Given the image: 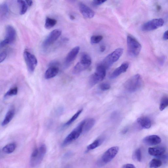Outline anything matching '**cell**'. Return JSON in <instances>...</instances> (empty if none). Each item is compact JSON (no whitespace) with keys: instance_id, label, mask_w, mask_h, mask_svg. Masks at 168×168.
<instances>
[{"instance_id":"6da1fadb","label":"cell","mask_w":168,"mask_h":168,"mask_svg":"<svg viewBox=\"0 0 168 168\" xmlns=\"http://www.w3.org/2000/svg\"><path fill=\"white\" fill-rule=\"evenodd\" d=\"M128 52L132 57H135L140 54L141 46L138 40L131 35H129L127 38Z\"/></svg>"},{"instance_id":"7a4b0ae2","label":"cell","mask_w":168,"mask_h":168,"mask_svg":"<svg viewBox=\"0 0 168 168\" xmlns=\"http://www.w3.org/2000/svg\"><path fill=\"white\" fill-rule=\"evenodd\" d=\"M47 151V147L44 144L40 145L38 148L35 149L31 156V166L35 167L40 164L46 154Z\"/></svg>"},{"instance_id":"3957f363","label":"cell","mask_w":168,"mask_h":168,"mask_svg":"<svg viewBox=\"0 0 168 168\" xmlns=\"http://www.w3.org/2000/svg\"><path fill=\"white\" fill-rule=\"evenodd\" d=\"M142 84L141 76L137 74L132 76L127 80L124 84V88L129 92L134 93L139 90Z\"/></svg>"},{"instance_id":"277c9868","label":"cell","mask_w":168,"mask_h":168,"mask_svg":"<svg viewBox=\"0 0 168 168\" xmlns=\"http://www.w3.org/2000/svg\"><path fill=\"white\" fill-rule=\"evenodd\" d=\"M124 50L119 48L115 50L104 59L100 63L106 69L110 68L117 61L123 54Z\"/></svg>"},{"instance_id":"5b68a950","label":"cell","mask_w":168,"mask_h":168,"mask_svg":"<svg viewBox=\"0 0 168 168\" xmlns=\"http://www.w3.org/2000/svg\"><path fill=\"white\" fill-rule=\"evenodd\" d=\"M92 63L91 59L90 56L86 53H83L81 55L79 62L74 67L72 72L74 74L77 75L80 73L87 69Z\"/></svg>"},{"instance_id":"8992f818","label":"cell","mask_w":168,"mask_h":168,"mask_svg":"<svg viewBox=\"0 0 168 168\" xmlns=\"http://www.w3.org/2000/svg\"><path fill=\"white\" fill-rule=\"evenodd\" d=\"M106 70L102 65L99 64L95 73L90 76L89 80L90 86H94L103 80L106 76Z\"/></svg>"},{"instance_id":"52a82bcc","label":"cell","mask_w":168,"mask_h":168,"mask_svg":"<svg viewBox=\"0 0 168 168\" xmlns=\"http://www.w3.org/2000/svg\"><path fill=\"white\" fill-rule=\"evenodd\" d=\"M84 120L81 122L78 125L67 137L62 144V146L65 147L77 140L83 133Z\"/></svg>"},{"instance_id":"ba28073f","label":"cell","mask_w":168,"mask_h":168,"mask_svg":"<svg viewBox=\"0 0 168 168\" xmlns=\"http://www.w3.org/2000/svg\"><path fill=\"white\" fill-rule=\"evenodd\" d=\"M164 23V20L162 18L154 19L142 25L141 30L144 31H151L162 27Z\"/></svg>"},{"instance_id":"9c48e42d","label":"cell","mask_w":168,"mask_h":168,"mask_svg":"<svg viewBox=\"0 0 168 168\" xmlns=\"http://www.w3.org/2000/svg\"><path fill=\"white\" fill-rule=\"evenodd\" d=\"M23 55L28 71L30 73L33 72L38 64L37 59L27 51H25Z\"/></svg>"},{"instance_id":"30bf717a","label":"cell","mask_w":168,"mask_h":168,"mask_svg":"<svg viewBox=\"0 0 168 168\" xmlns=\"http://www.w3.org/2000/svg\"><path fill=\"white\" fill-rule=\"evenodd\" d=\"M62 32L59 29L53 30L48 35L43 43V47L47 48L54 43L60 36Z\"/></svg>"},{"instance_id":"8fae6325","label":"cell","mask_w":168,"mask_h":168,"mask_svg":"<svg viewBox=\"0 0 168 168\" xmlns=\"http://www.w3.org/2000/svg\"><path fill=\"white\" fill-rule=\"evenodd\" d=\"M119 147L114 146L111 147L104 152L101 158L100 162L101 164H106L113 160L117 154Z\"/></svg>"},{"instance_id":"7c38bea8","label":"cell","mask_w":168,"mask_h":168,"mask_svg":"<svg viewBox=\"0 0 168 168\" xmlns=\"http://www.w3.org/2000/svg\"><path fill=\"white\" fill-rule=\"evenodd\" d=\"M79 8L80 12L85 18H91L94 17L95 14L94 12L84 3H80Z\"/></svg>"},{"instance_id":"4fadbf2b","label":"cell","mask_w":168,"mask_h":168,"mask_svg":"<svg viewBox=\"0 0 168 168\" xmlns=\"http://www.w3.org/2000/svg\"><path fill=\"white\" fill-rule=\"evenodd\" d=\"M80 50L79 47H76L71 50L67 55L65 59V65L68 67L75 59Z\"/></svg>"},{"instance_id":"5bb4252c","label":"cell","mask_w":168,"mask_h":168,"mask_svg":"<svg viewBox=\"0 0 168 168\" xmlns=\"http://www.w3.org/2000/svg\"><path fill=\"white\" fill-rule=\"evenodd\" d=\"M129 64L128 62L122 64L119 67L117 68L110 76L109 78L112 79H114L118 77L121 74L126 72L128 69Z\"/></svg>"},{"instance_id":"9a60e30c","label":"cell","mask_w":168,"mask_h":168,"mask_svg":"<svg viewBox=\"0 0 168 168\" xmlns=\"http://www.w3.org/2000/svg\"><path fill=\"white\" fill-rule=\"evenodd\" d=\"M16 36V31L12 26L8 25L6 29V35L5 39L8 42L9 44L13 43Z\"/></svg>"},{"instance_id":"2e32d148","label":"cell","mask_w":168,"mask_h":168,"mask_svg":"<svg viewBox=\"0 0 168 168\" xmlns=\"http://www.w3.org/2000/svg\"><path fill=\"white\" fill-rule=\"evenodd\" d=\"M162 140L160 137L156 135L147 136L143 140L144 143L149 145H154L160 144Z\"/></svg>"},{"instance_id":"e0dca14e","label":"cell","mask_w":168,"mask_h":168,"mask_svg":"<svg viewBox=\"0 0 168 168\" xmlns=\"http://www.w3.org/2000/svg\"><path fill=\"white\" fill-rule=\"evenodd\" d=\"M59 69L57 65H50V67L46 71L44 77L47 80L53 78L59 73Z\"/></svg>"},{"instance_id":"ac0fdd59","label":"cell","mask_w":168,"mask_h":168,"mask_svg":"<svg viewBox=\"0 0 168 168\" xmlns=\"http://www.w3.org/2000/svg\"><path fill=\"white\" fill-rule=\"evenodd\" d=\"M137 123L142 129H150L152 125L151 120L146 117H142L137 120Z\"/></svg>"},{"instance_id":"d6986e66","label":"cell","mask_w":168,"mask_h":168,"mask_svg":"<svg viewBox=\"0 0 168 168\" xmlns=\"http://www.w3.org/2000/svg\"><path fill=\"white\" fill-rule=\"evenodd\" d=\"M165 151V147L162 146L151 147L148 150V152L150 155L157 157H160L164 155Z\"/></svg>"},{"instance_id":"ffe728a7","label":"cell","mask_w":168,"mask_h":168,"mask_svg":"<svg viewBox=\"0 0 168 168\" xmlns=\"http://www.w3.org/2000/svg\"><path fill=\"white\" fill-rule=\"evenodd\" d=\"M15 113V109L14 107H12L10 109L2 122V125L4 126L9 123L14 118Z\"/></svg>"},{"instance_id":"44dd1931","label":"cell","mask_w":168,"mask_h":168,"mask_svg":"<svg viewBox=\"0 0 168 168\" xmlns=\"http://www.w3.org/2000/svg\"><path fill=\"white\" fill-rule=\"evenodd\" d=\"M95 123V121L93 118H89L84 120L83 133H85L90 131Z\"/></svg>"},{"instance_id":"7402d4cb","label":"cell","mask_w":168,"mask_h":168,"mask_svg":"<svg viewBox=\"0 0 168 168\" xmlns=\"http://www.w3.org/2000/svg\"><path fill=\"white\" fill-rule=\"evenodd\" d=\"M103 139H99L95 140L92 143L88 146L86 151L88 152L97 148L103 143Z\"/></svg>"},{"instance_id":"603a6c76","label":"cell","mask_w":168,"mask_h":168,"mask_svg":"<svg viewBox=\"0 0 168 168\" xmlns=\"http://www.w3.org/2000/svg\"><path fill=\"white\" fill-rule=\"evenodd\" d=\"M57 20L55 19L47 17L46 19L45 27L49 29L54 27L57 23Z\"/></svg>"},{"instance_id":"cb8c5ba5","label":"cell","mask_w":168,"mask_h":168,"mask_svg":"<svg viewBox=\"0 0 168 168\" xmlns=\"http://www.w3.org/2000/svg\"><path fill=\"white\" fill-rule=\"evenodd\" d=\"M16 147V145L14 143L10 144L4 147L2 150L5 153L10 154L14 152Z\"/></svg>"},{"instance_id":"d4e9b609","label":"cell","mask_w":168,"mask_h":168,"mask_svg":"<svg viewBox=\"0 0 168 168\" xmlns=\"http://www.w3.org/2000/svg\"><path fill=\"white\" fill-rule=\"evenodd\" d=\"M83 111V109H80L78 110L77 113H76L72 117H71V118L64 125V127L68 126L71 124H72L73 122L78 118L80 115L82 113Z\"/></svg>"},{"instance_id":"484cf974","label":"cell","mask_w":168,"mask_h":168,"mask_svg":"<svg viewBox=\"0 0 168 168\" xmlns=\"http://www.w3.org/2000/svg\"><path fill=\"white\" fill-rule=\"evenodd\" d=\"M8 13V8L6 4H0V17L4 18L7 16Z\"/></svg>"},{"instance_id":"4316f807","label":"cell","mask_w":168,"mask_h":168,"mask_svg":"<svg viewBox=\"0 0 168 168\" xmlns=\"http://www.w3.org/2000/svg\"><path fill=\"white\" fill-rule=\"evenodd\" d=\"M162 162L159 159H153L150 163V167L151 168H158L162 165Z\"/></svg>"},{"instance_id":"83f0119b","label":"cell","mask_w":168,"mask_h":168,"mask_svg":"<svg viewBox=\"0 0 168 168\" xmlns=\"http://www.w3.org/2000/svg\"><path fill=\"white\" fill-rule=\"evenodd\" d=\"M168 105V98L167 96H165L162 97L159 106V109L161 111H163Z\"/></svg>"},{"instance_id":"f1b7e54d","label":"cell","mask_w":168,"mask_h":168,"mask_svg":"<svg viewBox=\"0 0 168 168\" xmlns=\"http://www.w3.org/2000/svg\"><path fill=\"white\" fill-rule=\"evenodd\" d=\"M18 2L19 3L21 6L20 14L21 15L24 14L27 12L28 9V5L26 1H18Z\"/></svg>"},{"instance_id":"f546056e","label":"cell","mask_w":168,"mask_h":168,"mask_svg":"<svg viewBox=\"0 0 168 168\" xmlns=\"http://www.w3.org/2000/svg\"><path fill=\"white\" fill-rule=\"evenodd\" d=\"M18 93V88L17 87H14L9 90L5 94L4 96L5 98H6L9 96L16 95Z\"/></svg>"},{"instance_id":"4dcf8cb0","label":"cell","mask_w":168,"mask_h":168,"mask_svg":"<svg viewBox=\"0 0 168 168\" xmlns=\"http://www.w3.org/2000/svg\"><path fill=\"white\" fill-rule=\"evenodd\" d=\"M103 39V36L101 35H94L90 39V42L92 44H94L99 43Z\"/></svg>"},{"instance_id":"1f68e13d","label":"cell","mask_w":168,"mask_h":168,"mask_svg":"<svg viewBox=\"0 0 168 168\" xmlns=\"http://www.w3.org/2000/svg\"><path fill=\"white\" fill-rule=\"evenodd\" d=\"M134 156V158L138 162H141L142 160V156L141 150L140 149H137L135 151Z\"/></svg>"},{"instance_id":"d6a6232c","label":"cell","mask_w":168,"mask_h":168,"mask_svg":"<svg viewBox=\"0 0 168 168\" xmlns=\"http://www.w3.org/2000/svg\"><path fill=\"white\" fill-rule=\"evenodd\" d=\"M111 88L110 85L106 83L101 84L99 86L100 89L102 91H105L109 90Z\"/></svg>"},{"instance_id":"836d02e7","label":"cell","mask_w":168,"mask_h":168,"mask_svg":"<svg viewBox=\"0 0 168 168\" xmlns=\"http://www.w3.org/2000/svg\"><path fill=\"white\" fill-rule=\"evenodd\" d=\"M7 55V53L5 52L0 53V63L2 62L6 59Z\"/></svg>"},{"instance_id":"e575fe53","label":"cell","mask_w":168,"mask_h":168,"mask_svg":"<svg viewBox=\"0 0 168 168\" xmlns=\"http://www.w3.org/2000/svg\"><path fill=\"white\" fill-rule=\"evenodd\" d=\"M106 1H97V0H95L92 2V3L94 6H99L100 5L102 4Z\"/></svg>"},{"instance_id":"d590c367","label":"cell","mask_w":168,"mask_h":168,"mask_svg":"<svg viewBox=\"0 0 168 168\" xmlns=\"http://www.w3.org/2000/svg\"><path fill=\"white\" fill-rule=\"evenodd\" d=\"M8 44H9V43L7 41L6 39H4V40L0 42V48H2L5 46H6V45Z\"/></svg>"},{"instance_id":"8d00e7d4","label":"cell","mask_w":168,"mask_h":168,"mask_svg":"<svg viewBox=\"0 0 168 168\" xmlns=\"http://www.w3.org/2000/svg\"><path fill=\"white\" fill-rule=\"evenodd\" d=\"M122 168H136V167L133 164H127L124 165Z\"/></svg>"},{"instance_id":"74e56055","label":"cell","mask_w":168,"mask_h":168,"mask_svg":"<svg viewBox=\"0 0 168 168\" xmlns=\"http://www.w3.org/2000/svg\"><path fill=\"white\" fill-rule=\"evenodd\" d=\"M165 60V58L164 57H162L159 59V63L161 65H162L164 63Z\"/></svg>"},{"instance_id":"f35d334b","label":"cell","mask_w":168,"mask_h":168,"mask_svg":"<svg viewBox=\"0 0 168 168\" xmlns=\"http://www.w3.org/2000/svg\"><path fill=\"white\" fill-rule=\"evenodd\" d=\"M163 38L165 40H167L168 39V31L167 30L164 33Z\"/></svg>"},{"instance_id":"ab89813d","label":"cell","mask_w":168,"mask_h":168,"mask_svg":"<svg viewBox=\"0 0 168 168\" xmlns=\"http://www.w3.org/2000/svg\"><path fill=\"white\" fill-rule=\"evenodd\" d=\"M106 49V47L104 45H101L100 47V52H103Z\"/></svg>"},{"instance_id":"60d3db41","label":"cell","mask_w":168,"mask_h":168,"mask_svg":"<svg viewBox=\"0 0 168 168\" xmlns=\"http://www.w3.org/2000/svg\"><path fill=\"white\" fill-rule=\"evenodd\" d=\"M26 1L28 6H32V5L33 3V1Z\"/></svg>"},{"instance_id":"b9f144b4","label":"cell","mask_w":168,"mask_h":168,"mask_svg":"<svg viewBox=\"0 0 168 168\" xmlns=\"http://www.w3.org/2000/svg\"><path fill=\"white\" fill-rule=\"evenodd\" d=\"M69 17H70V19L71 20H74V19H75V17H74V16H73V15H72V14H70V15Z\"/></svg>"},{"instance_id":"7bdbcfd3","label":"cell","mask_w":168,"mask_h":168,"mask_svg":"<svg viewBox=\"0 0 168 168\" xmlns=\"http://www.w3.org/2000/svg\"><path fill=\"white\" fill-rule=\"evenodd\" d=\"M128 129H125L123 131H122V133H123V134H125L126 133V132H128Z\"/></svg>"},{"instance_id":"ee69618b","label":"cell","mask_w":168,"mask_h":168,"mask_svg":"<svg viewBox=\"0 0 168 168\" xmlns=\"http://www.w3.org/2000/svg\"></svg>"}]
</instances>
